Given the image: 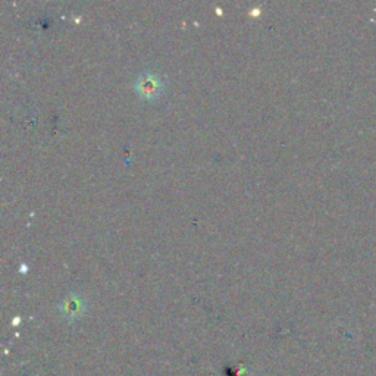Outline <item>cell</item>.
<instances>
[{"label": "cell", "instance_id": "1", "mask_svg": "<svg viewBox=\"0 0 376 376\" xmlns=\"http://www.w3.org/2000/svg\"><path fill=\"white\" fill-rule=\"evenodd\" d=\"M134 89L143 99H155L163 90V80L155 73H144L134 82Z\"/></svg>", "mask_w": 376, "mask_h": 376}, {"label": "cell", "instance_id": "2", "mask_svg": "<svg viewBox=\"0 0 376 376\" xmlns=\"http://www.w3.org/2000/svg\"><path fill=\"white\" fill-rule=\"evenodd\" d=\"M61 309L68 316H75V315H80L81 310L84 309V301H82V299L77 294H69L62 301Z\"/></svg>", "mask_w": 376, "mask_h": 376}]
</instances>
